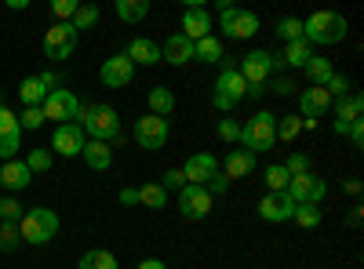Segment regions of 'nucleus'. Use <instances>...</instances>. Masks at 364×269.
<instances>
[{"label":"nucleus","mask_w":364,"mask_h":269,"mask_svg":"<svg viewBox=\"0 0 364 269\" xmlns=\"http://www.w3.org/2000/svg\"><path fill=\"white\" fill-rule=\"evenodd\" d=\"M346 18L339 11H314L306 22H302V40H306L310 48L314 44H339L346 40Z\"/></svg>","instance_id":"nucleus-1"},{"label":"nucleus","mask_w":364,"mask_h":269,"mask_svg":"<svg viewBox=\"0 0 364 269\" xmlns=\"http://www.w3.org/2000/svg\"><path fill=\"white\" fill-rule=\"evenodd\" d=\"M273 146H277V113L262 109L240 128V149H248V153H269Z\"/></svg>","instance_id":"nucleus-2"},{"label":"nucleus","mask_w":364,"mask_h":269,"mask_svg":"<svg viewBox=\"0 0 364 269\" xmlns=\"http://www.w3.org/2000/svg\"><path fill=\"white\" fill-rule=\"evenodd\" d=\"M18 229H22L26 244L41 248V244H48L51 236L58 233V215L51 212V207H29V212L22 215V222H18Z\"/></svg>","instance_id":"nucleus-3"},{"label":"nucleus","mask_w":364,"mask_h":269,"mask_svg":"<svg viewBox=\"0 0 364 269\" xmlns=\"http://www.w3.org/2000/svg\"><path fill=\"white\" fill-rule=\"evenodd\" d=\"M240 99H248V84H245V77H240L237 66H223V73H219V80H215V95H211V102H215V109L230 113Z\"/></svg>","instance_id":"nucleus-4"},{"label":"nucleus","mask_w":364,"mask_h":269,"mask_svg":"<svg viewBox=\"0 0 364 269\" xmlns=\"http://www.w3.org/2000/svg\"><path fill=\"white\" fill-rule=\"evenodd\" d=\"M219 22L226 29V37H233V40H248L259 33V15L245 11V8H233L226 0H219Z\"/></svg>","instance_id":"nucleus-5"},{"label":"nucleus","mask_w":364,"mask_h":269,"mask_svg":"<svg viewBox=\"0 0 364 269\" xmlns=\"http://www.w3.org/2000/svg\"><path fill=\"white\" fill-rule=\"evenodd\" d=\"M277 66H284L281 62V55H269V51H252V55H245V62H240L237 70H240V77H245V84L248 87H262L266 84V77L277 70Z\"/></svg>","instance_id":"nucleus-6"},{"label":"nucleus","mask_w":364,"mask_h":269,"mask_svg":"<svg viewBox=\"0 0 364 269\" xmlns=\"http://www.w3.org/2000/svg\"><path fill=\"white\" fill-rule=\"evenodd\" d=\"M84 131L91 138H99V142H117L120 138V116H117V109L95 106V109H91V116L84 121Z\"/></svg>","instance_id":"nucleus-7"},{"label":"nucleus","mask_w":364,"mask_h":269,"mask_svg":"<svg viewBox=\"0 0 364 269\" xmlns=\"http://www.w3.org/2000/svg\"><path fill=\"white\" fill-rule=\"evenodd\" d=\"M324 178L321 175H314V171H306V175H291L288 178V197L295 200V204H321L324 200Z\"/></svg>","instance_id":"nucleus-8"},{"label":"nucleus","mask_w":364,"mask_h":269,"mask_svg":"<svg viewBox=\"0 0 364 269\" xmlns=\"http://www.w3.org/2000/svg\"><path fill=\"white\" fill-rule=\"evenodd\" d=\"M211 200H215V197H211L204 186H182L178 190V212H182V219H208V212H211Z\"/></svg>","instance_id":"nucleus-9"},{"label":"nucleus","mask_w":364,"mask_h":269,"mask_svg":"<svg viewBox=\"0 0 364 269\" xmlns=\"http://www.w3.org/2000/svg\"><path fill=\"white\" fill-rule=\"evenodd\" d=\"M77 48V29L70 22H55L44 33V55L48 58H70Z\"/></svg>","instance_id":"nucleus-10"},{"label":"nucleus","mask_w":364,"mask_h":269,"mask_svg":"<svg viewBox=\"0 0 364 269\" xmlns=\"http://www.w3.org/2000/svg\"><path fill=\"white\" fill-rule=\"evenodd\" d=\"M44 121L51 116V121H63V124H70V121H77V109H80V102H77V95L73 92H66V87H55V92L44 99Z\"/></svg>","instance_id":"nucleus-11"},{"label":"nucleus","mask_w":364,"mask_h":269,"mask_svg":"<svg viewBox=\"0 0 364 269\" xmlns=\"http://www.w3.org/2000/svg\"><path fill=\"white\" fill-rule=\"evenodd\" d=\"M328 106H331V95L324 92V87H306L302 99H299V121H302V128L314 131L317 128V116H324Z\"/></svg>","instance_id":"nucleus-12"},{"label":"nucleus","mask_w":364,"mask_h":269,"mask_svg":"<svg viewBox=\"0 0 364 269\" xmlns=\"http://www.w3.org/2000/svg\"><path fill=\"white\" fill-rule=\"evenodd\" d=\"M135 142L142 149H161L168 146V121L164 116H139V124H135Z\"/></svg>","instance_id":"nucleus-13"},{"label":"nucleus","mask_w":364,"mask_h":269,"mask_svg":"<svg viewBox=\"0 0 364 269\" xmlns=\"http://www.w3.org/2000/svg\"><path fill=\"white\" fill-rule=\"evenodd\" d=\"M18 142H22V128H18V116L0 106V160H15L18 153Z\"/></svg>","instance_id":"nucleus-14"},{"label":"nucleus","mask_w":364,"mask_h":269,"mask_svg":"<svg viewBox=\"0 0 364 269\" xmlns=\"http://www.w3.org/2000/svg\"><path fill=\"white\" fill-rule=\"evenodd\" d=\"M132 77H135V62H132L128 55H113V58H106L102 70H99V80H102L106 87H128Z\"/></svg>","instance_id":"nucleus-15"},{"label":"nucleus","mask_w":364,"mask_h":269,"mask_svg":"<svg viewBox=\"0 0 364 269\" xmlns=\"http://www.w3.org/2000/svg\"><path fill=\"white\" fill-rule=\"evenodd\" d=\"M364 99L357 95V92H350V95H343L339 99V109H336V124H331V128H336V135H350V128L357 124V121H364Z\"/></svg>","instance_id":"nucleus-16"},{"label":"nucleus","mask_w":364,"mask_h":269,"mask_svg":"<svg viewBox=\"0 0 364 269\" xmlns=\"http://www.w3.org/2000/svg\"><path fill=\"white\" fill-rule=\"evenodd\" d=\"M84 131L80 124H63L55 135H51V146H55V153L58 157H80V149H84Z\"/></svg>","instance_id":"nucleus-17"},{"label":"nucleus","mask_w":364,"mask_h":269,"mask_svg":"<svg viewBox=\"0 0 364 269\" xmlns=\"http://www.w3.org/2000/svg\"><path fill=\"white\" fill-rule=\"evenodd\" d=\"M259 215L266 222H288L295 215V200L288 193H269V197L259 200Z\"/></svg>","instance_id":"nucleus-18"},{"label":"nucleus","mask_w":364,"mask_h":269,"mask_svg":"<svg viewBox=\"0 0 364 269\" xmlns=\"http://www.w3.org/2000/svg\"><path fill=\"white\" fill-rule=\"evenodd\" d=\"M215 171H219V160L211 157V153H193L186 164H182V175H186L190 186H204Z\"/></svg>","instance_id":"nucleus-19"},{"label":"nucleus","mask_w":364,"mask_h":269,"mask_svg":"<svg viewBox=\"0 0 364 269\" xmlns=\"http://www.w3.org/2000/svg\"><path fill=\"white\" fill-rule=\"evenodd\" d=\"M208 33H211V15L200 4H190L186 11H182V37H186V40H200Z\"/></svg>","instance_id":"nucleus-20"},{"label":"nucleus","mask_w":364,"mask_h":269,"mask_svg":"<svg viewBox=\"0 0 364 269\" xmlns=\"http://www.w3.org/2000/svg\"><path fill=\"white\" fill-rule=\"evenodd\" d=\"M80 157L87 160L91 171H109V164H113V146H109V142H99V138H87L84 149H80Z\"/></svg>","instance_id":"nucleus-21"},{"label":"nucleus","mask_w":364,"mask_h":269,"mask_svg":"<svg viewBox=\"0 0 364 269\" xmlns=\"http://www.w3.org/2000/svg\"><path fill=\"white\" fill-rule=\"evenodd\" d=\"M29 182H33V171L26 168V160H4V168H0V186L4 190H26Z\"/></svg>","instance_id":"nucleus-22"},{"label":"nucleus","mask_w":364,"mask_h":269,"mask_svg":"<svg viewBox=\"0 0 364 269\" xmlns=\"http://www.w3.org/2000/svg\"><path fill=\"white\" fill-rule=\"evenodd\" d=\"M161 58H168L171 66H186V62H193V40H186L182 33H171L168 44L161 48Z\"/></svg>","instance_id":"nucleus-23"},{"label":"nucleus","mask_w":364,"mask_h":269,"mask_svg":"<svg viewBox=\"0 0 364 269\" xmlns=\"http://www.w3.org/2000/svg\"><path fill=\"white\" fill-rule=\"evenodd\" d=\"M132 62H142V66H157L161 62V44H154V40H146V37H135L132 44H128V51H124Z\"/></svg>","instance_id":"nucleus-24"},{"label":"nucleus","mask_w":364,"mask_h":269,"mask_svg":"<svg viewBox=\"0 0 364 269\" xmlns=\"http://www.w3.org/2000/svg\"><path fill=\"white\" fill-rule=\"evenodd\" d=\"M252 171H255V153H248V149L226 153V178H248Z\"/></svg>","instance_id":"nucleus-25"},{"label":"nucleus","mask_w":364,"mask_h":269,"mask_svg":"<svg viewBox=\"0 0 364 269\" xmlns=\"http://www.w3.org/2000/svg\"><path fill=\"white\" fill-rule=\"evenodd\" d=\"M193 58H200V62H223V40L211 33L193 40Z\"/></svg>","instance_id":"nucleus-26"},{"label":"nucleus","mask_w":364,"mask_h":269,"mask_svg":"<svg viewBox=\"0 0 364 269\" xmlns=\"http://www.w3.org/2000/svg\"><path fill=\"white\" fill-rule=\"evenodd\" d=\"M139 204L161 212V207H168V190L161 182H146V186H139Z\"/></svg>","instance_id":"nucleus-27"},{"label":"nucleus","mask_w":364,"mask_h":269,"mask_svg":"<svg viewBox=\"0 0 364 269\" xmlns=\"http://www.w3.org/2000/svg\"><path fill=\"white\" fill-rule=\"evenodd\" d=\"M146 102H149V113H154V116H164V121H168V113L175 109V95H171V87H154Z\"/></svg>","instance_id":"nucleus-28"},{"label":"nucleus","mask_w":364,"mask_h":269,"mask_svg":"<svg viewBox=\"0 0 364 269\" xmlns=\"http://www.w3.org/2000/svg\"><path fill=\"white\" fill-rule=\"evenodd\" d=\"M314 58V48L306 44V40H291L288 48H284V55H281V62H288V66H295V70H302Z\"/></svg>","instance_id":"nucleus-29"},{"label":"nucleus","mask_w":364,"mask_h":269,"mask_svg":"<svg viewBox=\"0 0 364 269\" xmlns=\"http://www.w3.org/2000/svg\"><path fill=\"white\" fill-rule=\"evenodd\" d=\"M302 70H306V77H310V87H324V84L331 80V73H336L328 58H317V55H314V58H310V62L302 66Z\"/></svg>","instance_id":"nucleus-30"},{"label":"nucleus","mask_w":364,"mask_h":269,"mask_svg":"<svg viewBox=\"0 0 364 269\" xmlns=\"http://www.w3.org/2000/svg\"><path fill=\"white\" fill-rule=\"evenodd\" d=\"M18 99H22L26 106H44L48 92H44V84H41L37 77H26V80L18 84Z\"/></svg>","instance_id":"nucleus-31"},{"label":"nucleus","mask_w":364,"mask_h":269,"mask_svg":"<svg viewBox=\"0 0 364 269\" xmlns=\"http://www.w3.org/2000/svg\"><path fill=\"white\" fill-rule=\"evenodd\" d=\"M117 15L124 22H142L149 15V0H117Z\"/></svg>","instance_id":"nucleus-32"},{"label":"nucleus","mask_w":364,"mask_h":269,"mask_svg":"<svg viewBox=\"0 0 364 269\" xmlns=\"http://www.w3.org/2000/svg\"><path fill=\"white\" fill-rule=\"evenodd\" d=\"M77 269H120V265L109 251H87V255H80Z\"/></svg>","instance_id":"nucleus-33"},{"label":"nucleus","mask_w":364,"mask_h":269,"mask_svg":"<svg viewBox=\"0 0 364 269\" xmlns=\"http://www.w3.org/2000/svg\"><path fill=\"white\" fill-rule=\"evenodd\" d=\"M291 219L299 222V229H317L321 226V207L317 204H295V215Z\"/></svg>","instance_id":"nucleus-34"},{"label":"nucleus","mask_w":364,"mask_h":269,"mask_svg":"<svg viewBox=\"0 0 364 269\" xmlns=\"http://www.w3.org/2000/svg\"><path fill=\"white\" fill-rule=\"evenodd\" d=\"M288 171H284V164H269L266 168V186H269V193H284L288 190Z\"/></svg>","instance_id":"nucleus-35"},{"label":"nucleus","mask_w":364,"mask_h":269,"mask_svg":"<svg viewBox=\"0 0 364 269\" xmlns=\"http://www.w3.org/2000/svg\"><path fill=\"white\" fill-rule=\"evenodd\" d=\"M95 22H99V8H95V4H84V8H77V11H73V22H70V26L80 33V29H91Z\"/></svg>","instance_id":"nucleus-36"},{"label":"nucleus","mask_w":364,"mask_h":269,"mask_svg":"<svg viewBox=\"0 0 364 269\" xmlns=\"http://www.w3.org/2000/svg\"><path fill=\"white\" fill-rule=\"evenodd\" d=\"M18 241H22L18 222H0V251H15Z\"/></svg>","instance_id":"nucleus-37"},{"label":"nucleus","mask_w":364,"mask_h":269,"mask_svg":"<svg viewBox=\"0 0 364 269\" xmlns=\"http://www.w3.org/2000/svg\"><path fill=\"white\" fill-rule=\"evenodd\" d=\"M299 131H302L299 116H284V121H277V142H295Z\"/></svg>","instance_id":"nucleus-38"},{"label":"nucleus","mask_w":364,"mask_h":269,"mask_svg":"<svg viewBox=\"0 0 364 269\" xmlns=\"http://www.w3.org/2000/svg\"><path fill=\"white\" fill-rule=\"evenodd\" d=\"M0 222H22V204L15 197H0Z\"/></svg>","instance_id":"nucleus-39"},{"label":"nucleus","mask_w":364,"mask_h":269,"mask_svg":"<svg viewBox=\"0 0 364 269\" xmlns=\"http://www.w3.org/2000/svg\"><path fill=\"white\" fill-rule=\"evenodd\" d=\"M26 168L33 171V175H41V171H51V153H48V149H33V153L26 157Z\"/></svg>","instance_id":"nucleus-40"},{"label":"nucleus","mask_w":364,"mask_h":269,"mask_svg":"<svg viewBox=\"0 0 364 269\" xmlns=\"http://www.w3.org/2000/svg\"><path fill=\"white\" fill-rule=\"evenodd\" d=\"M44 124V109L41 106H26L22 109V121H18V128H26V131H37Z\"/></svg>","instance_id":"nucleus-41"},{"label":"nucleus","mask_w":364,"mask_h":269,"mask_svg":"<svg viewBox=\"0 0 364 269\" xmlns=\"http://www.w3.org/2000/svg\"><path fill=\"white\" fill-rule=\"evenodd\" d=\"M277 33H281V40H302V22L299 18H281L277 22Z\"/></svg>","instance_id":"nucleus-42"},{"label":"nucleus","mask_w":364,"mask_h":269,"mask_svg":"<svg viewBox=\"0 0 364 269\" xmlns=\"http://www.w3.org/2000/svg\"><path fill=\"white\" fill-rule=\"evenodd\" d=\"M284 171H288V175H306V171H314V164H310L306 153H291V157L284 160Z\"/></svg>","instance_id":"nucleus-43"},{"label":"nucleus","mask_w":364,"mask_h":269,"mask_svg":"<svg viewBox=\"0 0 364 269\" xmlns=\"http://www.w3.org/2000/svg\"><path fill=\"white\" fill-rule=\"evenodd\" d=\"M324 92H328V95H339V99H343V95H350V80H346L343 73H331V80L324 84Z\"/></svg>","instance_id":"nucleus-44"},{"label":"nucleus","mask_w":364,"mask_h":269,"mask_svg":"<svg viewBox=\"0 0 364 269\" xmlns=\"http://www.w3.org/2000/svg\"><path fill=\"white\" fill-rule=\"evenodd\" d=\"M77 8H80L77 0H55V4H51V15H55L58 22H66V18H73Z\"/></svg>","instance_id":"nucleus-45"},{"label":"nucleus","mask_w":364,"mask_h":269,"mask_svg":"<svg viewBox=\"0 0 364 269\" xmlns=\"http://www.w3.org/2000/svg\"><path fill=\"white\" fill-rule=\"evenodd\" d=\"M215 131H219V138H223V142H240V124H233L230 116H223Z\"/></svg>","instance_id":"nucleus-46"},{"label":"nucleus","mask_w":364,"mask_h":269,"mask_svg":"<svg viewBox=\"0 0 364 269\" xmlns=\"http://www.w3.org/2000/svg\"><path fill=\"white\" fill-rule=\"evenodd\" d=\"M161 186H164L168 193H171V190H182V186H186V175H182V168H171V171H164Z\"/></svg>","instance_id":"nucleus-47"},{"label":"nucleus","mask_w":364,"mask_h":269,"mask_svg":"<svg viewBox=\"0 0 364 269\" xmlns=\"http://www.w3.org/2000/svg\"><path fill=\"white\" fill-rule=\"evenodd\" d=\"M226 186H230V178H226L223 171H215V175H211L208 182H204V190H208L211 197H215V193H226Z\"/></svg>","instance_id":"nucleus-48"},{"label":"nucleus","mask_w":364,"mask_h":269,"mask_svg":"<svg viewBox=\"0 0 364 269\" xmlns=\"http://www.w3.org/2000/svg\"><path fill=\"white\" fill-rule=\"evenodd\" d=\"M269 92L284 99V95H291V92H295V80H291V77H277V80L269 84Z\"/></svg>","instance_id":"nucleus-49"},{"label":"nucleus","mask_w":364,"mask_h":269,"mask_svg":"<svg viewBox=\"0 0 364 269\" xmlns=\"http://www.w3.org/2000/svg\"><path fill=\"white\" fill-rule=\"evenodd\" d=\"M37 80H41V84H44V92H48V95H51V92H55V84H58V77H55V73H51V70H44V73H37Z\"/></svg>","instance_id":"nucleus-50"},{"label":"nucleus","mask_w":364,"mask_h":269,"mask_svg":"<svg viewBox=\"0 0 364 269\" xmlns=\"http://www.w3.org/2000/svg\"><path fill=\"white\" fill-rule=\"evenodd\" d=\"M350 142H353V146H357V149H360V146H364V121H357V124H353V128H350Z\"/></svg>","instance_id":"nucleus-51"},{"label":"nucleus","mask_w":364,"mask_h":269,"mask_svg":"<svg viewBox=\"0 0 364 269\" xmlns=\"http://www.w3.org/2000/svg\"><path fill=\"white\" fill-rule=\"evenodd\" d=\"M120 204H124V207H135V204H139V190H132V186L120 190Z\"/></svg>","instance_id":"nucleus-52"},{"label":"nucleus","mask_w":364,"mask_h":269,"mask_svg":"<svg viewBox=\"0 0 364 269\" xmlns=\"http://www.w3.org/2000/svg\"><path fill=\"white\" fill-rule=\"evenodd\" d=\"M135 269H168V265H164L161 258H142V262H139Z\"/></svg>","instance_id":"nucleus-53"},{"label":"nucleus","mask_w":364,"mask_h":269,"mask_svg":"<svg viewBox=\"0 0 364 269\" xmlns=\"http://www.w3.org/2000/svg\"><path fill=\"white\" fill-rule=\"evenodd\" d=\"M346 193L350 197H360V182H357V178H350V182H346Z\"/></svg>","instance_id":"nucleus-54"}]
</instances>
